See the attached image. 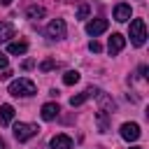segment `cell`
I'll use <instances>...</instances> for the list:
<instances>
[{
  "label": "cell",
  "instance_id": "8",
  "mask_svg": "<svg viewBox=\"0 0 149 149\" xmlns=\"http://www.w3.org/2000/svg\"><path fill=\"white\" fill-rule=\"evenodd\" d=\"M98 93H100V91L91 86V88H86L84 93H79V95H72V98H70V105H72V107H77V105H81V102H86L88 98H95Z\"/></svg>",
  "mask_w": 149,
  "mask_h": 149
},
{
  "label": "cell",
  "instance_id": "14",
  "mask_svg": "<svg viewBox=\"0 0 149 149\" xmlns=\"http://www.w3.org/2000/svg\"><path fill=\"white\" fill-rule=\"evenodd\" d=\"M7 51H9V54H19V56H21V54H26V51H28V42H23V40H21V42H9Z\"/></svg>",
  "mask_w": 149,
  "mask_h": 149
},
{
  "label": "cell",
  "instance_id": "15",
  "mask_svg": "<svg viewBox=\"0 0 149 149\" xmlns=\"http://www.w3.org/2000/svg\"><path fill=\"white\" fill-rule=\"evenodd\" d=\"M26 14H28V19H42V16L47 14V9L40 7V5H30V7L26 9Z\"/></svg>",
  "mask_w": 149,
  "mask_h": 149
},
{
  "label": "cell",
  "instance_id": "12",
  "mask_svg": "<svg viewBox=\"0 0 149 149\" xmlns=\"http://www.w3.org/2000/svg\"><path fill=\"white\" fill-rule=\"evenodd\" d=\"M12 119H14V107L12 105H0V123L7 126V123H12Z\"/></svg>",
  "mask_w": 149,
  "mask_h": 149
},
{
  "label": "cell",
  "instance_id": "17",
  "mask_svg": "<svg viewBox=\"0 0 149 149\" xmlns=\"http://www.w3.org/2000/svg\"><path fill=\"white\" fill-rule=\"evenodd\" d=\"M88 12H91V9H88V5H79V9H77V19H86V16H88Z\"/></svg>",
  "mask_w": 149,
  "mask_h": 149
},
{
  "label": "cell",
  "instance_id": "22",
  "mask_svg": "<svg viewBox=\"0 0 149 149\" xmlns=\"http://www.w3.org/2000/svg\"><path fill=\"white\" fill-rule=\"evenodd\" d=\"M0 149H7V144H5V140L0 137Z\"/></svg>",
  "mask_w": 149,
  "mask_h": 149
},
{
  "label": "cell",
  "instance_id": "1",
  "mask_svg": "<svg viewBox=\"0 0 149 149\" xmlns=\"http://www.w3.org/2000/svg\"><path fill=\"white\" fill-rule=\"evenodd\" d=\"M9 95L14 98H28V95H35V84L26 77H19L9 84Z\"/></svg>",
  "mask_w": 149,
  "mask_h": 149
},
{
  "label": "cell",
  "instance_id": "9",
  "mask_svg": "<svg viewBox=\"0 0 149 149\" xmlns=\"http://www.w3.org/2000/svg\"><path fill=\"white\" fill-rule=\"evenodd\" d=\"M49 144H51V149H72V137L70 135H54Z\"/></svg>",
  "mask_w": 149,
  "mask_h": 149
},
{
  "label": "cell",
  "instance_id": "18",
  "mask_svg": "<svg viewBox=\"0 0 149 149\" xmlns=\"http://www.w3.org/2000/svg\"><path fill=\"white\" fill-rule=\"evenodd\" d=\"M98 123H100V130L105 133V130H107V119H105V112H102V109H100V114H98Z\"/></svg>",
  "mask_w": 149,
  "mask_h": 149
},
{
  "label": "cell",
  "instance_id": "13",
  "mask_svg": "<svg viewBox=\"0 0 149 149\" xmlns=\"http://www.w3.org/2000/svg\"><path fill=\"white\" fill-rule=\"evenodd\" d=\"M9 37H14V26L7 21H0V42H7Z\"/></svg>",
  "mask_w": 149,
  "mask_h": 149
},
{
  "label": "cell",
  "instance_id": "10",
  "mask_svg": "<svg viewBox=\"0 0 149 149\" xmlns=\"http://www.w3.org/2000/svg\"><path fill=\"white\" fill-rule=\"evenodd\" d=\"M58 112H61V107H58L56 102H44V105H42V119H44V121H54V119L58 116Z\"/></svg>",
  "mask_w": 149,
  "mask_h": 149
},
{
  "label": "cell",
  "instance_id": "7",
  "mask_svg": "<svg viewBox=\"0 0 149 149\" xmlns=\"http://www.w3.org/2000/svg\"><path fill=\"white\" fill-rule=\"evenodd\" d=\"M107 30V19H91L88 23H86V33L88 35H100V33H105Z\"/></svg>",
  "mask_w": 149,
  "mask_h": 149
},
{
  "label": "cell",
  "instance_id": "11",
  "mask_svg": "<svg viewBox=\"0 0 149 149\" xmlns=\"http://www.w3.org/2000/svg\"><path fill=\"white\" fill-rule=\"evenodd\" d=\"M114 19L116 21H128L130 19V5H126V2H119L116 7H114Z\"/></svg>",
  "mask_w": 149,
  "mask_h": 149
},
{
  "label": "cell",
  "instance_id": "21",
  "mask_svg": "<svg viewBox=\"0 0 149 149\" xmlns=\"http://www.w3.org/2000/svg\"><path fill=\"white\" fill-rule=\"evenodd\" d=\"M5 68H7V56L0 54V70H5Z\"/></svg>",
  "mask_w": 149,
  "mask_h": 149
},
{
  "label": "cell",
  "instance_id": "24",
  "mask_svg": "<svg viewBox=\"0 0 149 149\" xmlns=\"http://www.w3.org/2000/svg\"><path fill=\"white\" fill-rule=\"evenodd\" d=\"M130 149H142V147H130Z\"/></svg>",
  "mask_w": 149,
  "mask_h": 149
},
{
  "label": "cell",
  "instance_id": "4",
  "mask_svg": "<svg viewBox=\"0 0 149 149\" xmlns=\"http://www.w3.org/2000/svg\"><path fill=\"white\" fill-rule=\"evenodd\" d=\"M47 35H49L51 40H63V37L68 35V26H65V21H63V19H54V21H49V26H47Z\"/></svg>",
  "mask_w": 149,
  "mask_h": 149
},
{
  "label": "cell",
  "instance_id": "6",
  "mask_svg": "<svg viewBox=\"0 0 149 149\" xmlns=\"http://www.w3.org/2000/svg\"><path fill=\"white\" fill-rule=\"evenodd\" d=\"M123 47H126V37L119 35V33H112V37H109V42H107V51H109L112 56H116Z\"/></svg>",
  "mask_w": 149,
  "mask_h": 149
},
{
  "label": "cell",
  "instance_id": "20",
  "mask_svg": "<svg viewBox=\"0 0 149 149\" xmlns=\"http://www.w3.org/2000/svg\"><path fill=\"white\" fill-rule=\"evenodd\" d=\"M56 65H58V63H54V61H44V63H42L40 68H42V70L47 72V70H51V68H56Z\"/></svg>",
  "mask_w": 149,
  "mask_h": 149
},
{
  "label": "cell",
  "instance_id": "16",
  "mask_svg": "<svg viewBox=\"0 0 149 149\" xmlns=\"http://www.w3.org/2000/svg\"><path fill=\"white\" fill-rule=\"evenodd\" d=\"M77 81H79V72H77V70H68V72L63 74V84L72 86V84H77Z\"/></svg>",
  "mask_w": 149,
  "mask_h": 149
},
{
  "label": "cell",
  "instance_id": "2",
  "mask_svg": "<svg viewBox=\"0 0 149 149\" xmlns=\"http://www.w3.org/2000/svg\"><path fill=\"white\" fill-rule=\"evenodd\" d=\"M144 40H147V26H144V21L142 19H133L130 21V42L135 47H142Z\"/></svg>",
  "mask_w": 149,
  "mask_h": 149
},
{
  "label": "cell",
  "instance_id": "3",
  "mask_svg": "<svg viewBox=\"0 0 149 149\" xmlns=\"http://www.w3.org/2000/svg\"><path fill=\"white\" fill-rule=\"evenodd\" d=\"M40 133V128H37V123H14V137L19 140V142H28L30 137H35Z\"/></svg>",
  "mask_w": 149,
  "mask_h": 149
},
{
  "label": "cell",
  "instance_id": "19",
  "mask_svg": "<svg viewBox=\"0 0 149 149\" xmlns=\"http://www.w3.org/2000/svg\"><path fill=\"white\" fill-rule=\"evenodd\" d=\"M88 49H91V51H93V54H98V51H100V49H102V47H100V44H98V42H95V40H91V42H88Z\"/></svg>",
  "mask_w": 149,
  "mask_h": 149
},
{
  "label": "cell",
  "instance_id": "23",
  "mask_svg": "<svg viewBox=\"0 0 149 149\" xmlns=\"http://www.w3.org/2000/svg\"><path fill=\"white\" fill-rule=\"evenodd\" d=\"M0 2H2V5H9V2H12V0H0Z\"/></svg>",
  "mask_w": 149,
  "mask_h": 149
},
{
  "label": "cell",
  "instance_id": "5",
  "mask_svg": "<svg viewBox=\"0 0 149 149\" xmlns=\"http://www.w3.org/2000/svg\"><path fill=\"white\" fill-rule=\"evenodd\" d=\"M121 137H123L126 142H135V140L140 137V126L133 123V121L123 123V126H121Z\"/></svg>",
  "mask_w": 149,
  "mask_h": 149
}]
</instances>
